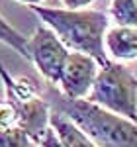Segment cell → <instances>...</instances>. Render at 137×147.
Returning <instances> with one entry per match:
<instances>
[{
  "mask_svg": "<svg viewBox=\"0 0 137 147\" xmlns=\"http://www.w3.org/2000/svg\"><path fill=\"white\" fill-rule=\"evenodd\" d=\"M39 16V20L63 41V45L73 51H80L96 59L98 65L110 61L104 49V35L110 28L108 16L100 10H68V8H47L30 6Z\"/></svg>",
  "mask_w": 137,
  "mask_h": 147,
  "instance_id": "obj_1",
  "label": "cell"
},
{
  "mask_svg": "<svg viewBox=\"0 0 137 147\" xmlns=\"http://www.w3.org/2000/svg\"><path fill=\"white\" fill-rule=\"evenodd\" d=\"M49 106L73 120L98 147H137V122L110 112L86 98L53 94Z\"/></svg>",
  "mask_w": 137,
  "mask_h": 147,
  "instance_id": "obj_2",
  "label": "cell"
},
{
  "mask_svg": "<svg viewBox=\"0 0 137 147\" xmlns=\"http://www.w3.org/2000/svg\"><path fill=\"white\" fill-rule=\"evenodd\" d=\"M86 100L137 122V77L120 61H106L98 67Z\"/></svg>",
  "mask_w": 137,
  "mask_h": 147,
  "instance_id": "obj_3",
  "label": "cell"
},
{
  "mask_svg": "<svg viewBox=\"0 0 137 147\" xmlns=\"http://www.w3.org/2000/svg\"><path fill=\"white\" fill-rule=\"evenodd\" d=\"M28 51L30 61L43 75V79L49 84H57L68 55V49L63 45V41L47 26H39L35 28L34 35L28 37Z\"/></svg>",
  "mask_w": 137,
  "mask_h": 147,
  "instance_id": "obj_4",
  "label": "cell"
},
{
  "mask_svg": "<svg viewBox=\"0 0 137 147\" xmlns=\"http://www.w3.org/2000/svg\"><path fill=\"white\" fill-rule=\"evenodd\" d=\"M98 67L100 65L96 63L94 57L80 51H73V53L68 51L57 82L61 94L67 98H86L94 84Z\"/></svg>",
  "mask_w": 137,
  "mask_h": 147,
  "instance_id": "obj_5",
  "label": "cell"
},
{
  "mask_svg": "<svg viewBox=\"0 0 137 147\" xmlns=\"http://www.w3.org/2000/svg\"><path fill=\"white\" fill-rule=\"evenodd\" d=\"M12 104L18 114V127L26 131L30 141L39 143L49 127V116H51L49 102L43 100L41 96H34L28 100H14Z\"/></svg>",
  "mask_w": 137,
  "mask_h": 147,
  "instance_id": "obj_6",
  "label": "cell"
},
{
  "mask_svg": "<svg viewBox=\"0 0 137 147\" xmlns=\"http://www.w3.org/2000/svg\"><path fill=\"white\" fill-rule=\"evenodd\" d=\"M104 49L116 61H137V28L114 26L104 35Z\"/></svg>",
  "mask_w": 137,
  "mask_h": 147,
  "instance_id": "obj_7",
  "label": "cell"
},
{
  "mask_svg": "<svg viewBox=\"0 0 137 147\" xmlns=\"http://www.w3.org/2000/svg\"><path fill=\"white\" fill-rule=\"evenodd\" d=\"M49 125L53 127V131L65 147H98L73 120H68L63 112H57L53 108L49 116Z\"/></svg>",
  "mask_w": 137,
  "mask_h": 147,
  "instance_id": "obj_8",
  "label": "cell"
},
{
  "mask_svg": "<svg viewBox=\"0 0 137 147\" xmlns=\"http://www.w3.org/2000/svg\"><path fill=\"white\" fill-rule=\"evenodd\" d=\"M0 43L8 45L10 49H14L18 55H22L24 59L30 61V51H28V37L24 34H20L14 26H12L2 14H0Z\"/></svg>",
  "mask_w": 137,
  "mask_h": 147,
  "instance_id": "obj_9",
  "label": "cell"
},
{
  "mask_svg": "<svg viewBox=\"0 0 137 147\" xmlns=\"http://www.w3.org/2000/svg\"><path fill=\"white\" fill-rule=\"evenodd\" d=\"M110 16L116 26L137 28V0H112Z\"/></svg>",
  "mask_w": 137,
  "mask_h": 147,
  "instance_id": "obj_10",
  "label": "cell"
},
{
  "mask_svg": "<svg viewBox=\"0 0 137 147\" xmlns=\"http://www.w3.org/2000/svg\"><path fill=\"white\" fill-rule=\"evenodd\" d=\"M30 137L22 127L0 129V147H30Z\"/></svg>",
  "mask_w": 137,
  "mask_h": 147,
  "instance_id": "obj_11",
  "label": "cell"
},
{
  "mask_svg": "<svg viewBox=\"0 0 137 147\" xmlns=\"http://www.w3.org/2000/svg\"><path fill=\"white\" fill-rule=\"evenodd\" d=\"M18 127V114L10 100H0V129Z\"/></svg>",
  "mask_w": 137,
  "mask_h": 147,
  "instance_id": "obj_12",
  "label": "cell"
},
{
  "mask_svg": "<svg viewBox=\"0 0 137 147\" xmlns=\"http://www.w3.org/2000/svg\"><path fill=\"white\" fill-rule=\"evenodd\" d=\"M37 145H39V147H65L63 143H61V139L57 137V134L53 131V127H51V125L47 127V131L43 134L41 141H39Z\"/></svg>",
  "mask_w": 137,
  "mask_h": 147,
  "instance_id": "obj_13",
  "label": "cell"
},
{
  "mask_svg": "<svg viewBox=\"0 0 137 147\" xmlns=\"http://www.w3.org/2000/svg\"><path fill=\"white\" fill-rule=\"evenodd\" d=\"M94 0H63V6L68 10H79V8H86L90 6Z\"/></svg>",
  "mask_w": 137,
  "mask_h": 147,
  "instance_id": "obj_14",
  "label": "cell"
},
{
  "mask_svg": "<svg viewBox=\"0 0 137 147\" xmlns=\"http://www.w3.org/2000/svg\"><path fill=\"white\" fill-rule=\"evenodd\" d=\"M14 2H20V4H26V6H39L45 0H14Z\"/></svg>",
  "mask_w": 137,
  "mask_h": 147,
  "instance_id": "obj_15",
  "label": "cell"
}]
</instances>
